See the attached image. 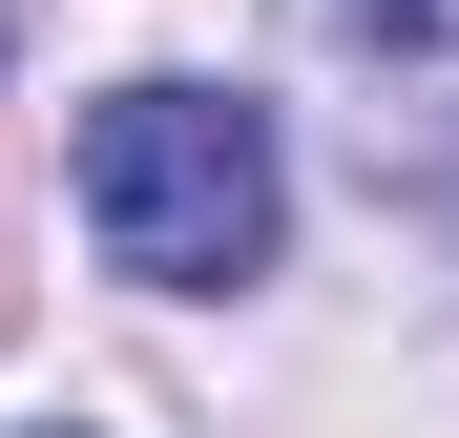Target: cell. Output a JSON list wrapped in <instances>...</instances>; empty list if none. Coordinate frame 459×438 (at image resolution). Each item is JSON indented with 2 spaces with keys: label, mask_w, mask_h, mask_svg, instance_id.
Listing matches in <instances>:
<instances>
[{
  "label": "cell",
  "mask_w": 459,
  "mask_h": 438,
  "mask_svg": "<svg viewBox=\"0 0 459 438\" xmlns=\"http://www.w3.org/2000/svg\"><path fill=\"white\" fill-rule=\"evenodd\" d=\"M84 230L146 292H251L272 230H292L272 105H230V84H105L84 105Z\"/></svg>",
  "instance_id": "6da1fadb"
},
{
  "label": "cell",
  "mask_w": 459,
  "mask_h": 438,
  "mask_svg": "<svg viewBox=\"0 0 459 438\" xmlns=\"http://www.w3.org/2000/svg\"><path fill=\"white\" fill-rule=\"evenodd\" d=\"M314 63L376 146V188L459 230V0H314Z\"/></svg>",
  "instance_id": "7a4b0ae2"
}]
</instances>
